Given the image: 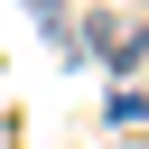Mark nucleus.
I'll return each mask as SVG.
<instances>
[{
	"label": "nucleus",
	"mask_w": 149,
	"mask_h": 149,
	"mask_svg": "<svg viewBox=\"0 0 149 149\" xmlns=\"http://www.w3.org/2000/svg\"><path fill=\"white\" fill-rule=\"evenodd\" d=\"M84 47H93L102 65H121V74H130V65L149 56V19H121V9H102V19L84 28Z\"/></svg>",
	"instance_id": "f257e3e1"
}]
</instances>
